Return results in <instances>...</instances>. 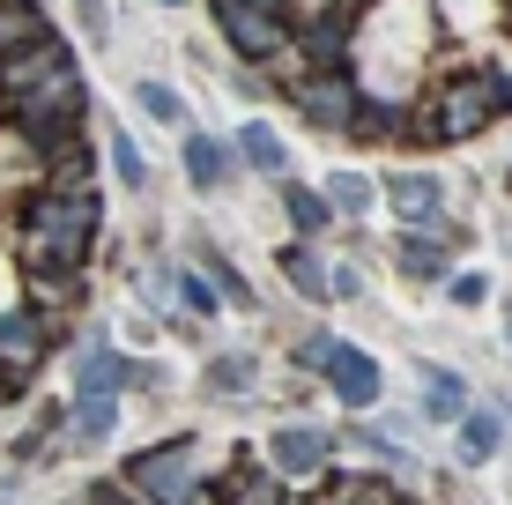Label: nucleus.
Masks as SVG:
<instances>
[{"instance_id": "f257e3e1", "label": "nucleus", "mask_w": 512, "mask_h": 505, "mask_svg": "<svg viewBox=\"0 0 512 505\" xmlns=\"http://www.w3.org/2000/svg\"><path fill=\"white\" fill-rule=\"evenodd\" d=\"M97 223H104V201L97 194H38L23 201V223H15V253L23 268H82L97 246Z\"/></svg>"}, {"instance_id": "f03ea898", "label": "nucleus", "mask_w": 512, "mask_h": 505, "mask_svg": "<svg viewBox=\"0 0 512 505\" xmlns=\"http://www.w3.org/2000/svg\"><path fill=\"white\" fill-rule=\"evenodd\" d=\"M357 30H364V0H320V8H305V15H297V30H290V52H282L275 75L290 82V75H320V67H349V45H357Z\"/></svg>"}, {"instance_id": "7ed1b4c3", "label": "nucleus", "mask_w": 512, "mask_h": 505, "mask_svg": "<svg viewBox=\"0 0 512 505\" xmlns=\"http://www.w3.org/2000/svg\"><path fill=\"white\" fill-rule=\"evenodd\" d=\"M82 119H90V82H82V67H60L52 82H38L30 97H15L8 112H0V127H15L30 149L60 142V134H82Z\"/></svg>"}, {"instance_id": "20e7f679", "label": "nucleus", "mask_w": 512, "mask_h": 505, "mask_svg": "<svg viewBox=\"0 0 512 505\" xmlns=\"http://www.w3.org/2000/svg\"><path fill=\"white\" fill-rule=\"evenodd\" d=\"M423 112L438 119V142H468V134H483L498 112V90H490V67L468 60V67H446V75L431 82V97H423Z\"/></svg>"}, {"instance_id": "39448f33", "label": "nucleus", "mask_w": 512, "mask_h": 505, "mask_svg": "<svg viewBox=\"0 0 512 505\" xmlns=\"http://www.w3.org/2000/svg\"><path fill=\"white\" fill-rule=\"evenodd\" d=\"M208 15H216L223 45H231L238 60H253V67H282V52H290V30H297V15L253 8V0H208Z\"/></svg>"}, {"instance_id": "423d86ee", "label": "nucleus", "mask_w": 512, "mask_h": 505, "mask_svg": "<svg viewBox=\"0 0 512 505\" xmlns=\"http://www.w3.org/2000/svg\"><path fill=\"white\" fill-rule=\"evenodd\" d=\"M201 461H208V454H201V439H164V446H141V454L119 468V476H127L149 505H179L193 483H208V476H201Z\"/></svg>"}, {"instance_id": "0eeeda50", "label": "nucleus", "mask_w": 512, "mask_h": 505, "mask_svg": "<svg viewBox=\"0 0 512 505\" xmlns=\"http://www.w3.org/2000/svg\"><path fill=\"white\" fill-rule=\"evenodd\" d=\"M282 97H290L312 127H327V134L342 127L349 134V119H357V104H364V82H357V67H320V75H290Z\"/></svg>"}, {"instance_id": "6e6552de", "label": "nucleus", "mask_w": 512, "mask_h": 505, "mask_svg": "<svg viewBox=\"0 0 512 505\" xmlns=\"http://www.w3.org/2000/svg\"><path fill=\"white\" fill-rule=\"evenodd\" d=\"M52 342H60V312H45V305H30V298L0 312V364H8V372L23 379V387L45 372Z\"/></svg>"}, {"instance_id": "1a4fd4ad", "label": "nucleus", "mask_w": 512, "mask_h": 505, "mask_svg": "<svg viewBox=\"0 0 512 505\" xmlns=\"http://www.w3.org/2000/svg\"><path fill=\"white\" fill-rule=\"evenodd\" d=\"M468 246V231H453L446 216H431V223H401V238H394V268L401 275H416V283H438L446 275V260Z\"/></svg>"}, {"instance_id": "9d476101", "label": "nucleus", "mask_w": 512, "mask_h": 505, "mask_svg": "<svg viewBox=\"0 0 512 505\" xmlns=\"http://www.w3.org/2000/svg\"><path fill=\"white\" fill-rule=\"evenodd\" d=\"M60 67H75V52H67L60 38H45V45H30V52H15V60H0V112H8L15 97H30L38 82H52Z\"/></svg>"}, {"instance_id": "9b49d317", "label": "nucleus", "mask_w": 512, "mask_h": 505, "mask_svg": "<svg viewBox=\"0 0 512 505\" xmlns=\"http://www.w3.org/2000/svg\"><path fill=\"white\" fill-rule=\"evenodd\" d=\"M45 186L52 194H97V149L90 134H60V142H45Z\"/></svg>"}, {"instance_id": "f8f14e48", "label": "nucleus", "mask_w": 512, "mask_h": 505, "mask_svg": "<svg viewBox=\"0 0 512 505\" xmlns=\"http://www.w3.org/2000/svg\"><path fill=\"white\" fill-rule=\"evenodd\" d=\"M134 387V357L112 350V335H90L75 357V394H127Z\"/></svg>"}, {"instance_id": "ddd939ff", "label": "nucleus", "mask_w": 512, "mask_h": 505, "mask_svg": "<svg viewBox=\"0 0 512 505\" xmlns=\"http://www.w3.org/2000/svg\"><path fill=\"white\" fill-rule=\"evenodd\" d=\"M327 387H334V402H342V409H372L386 379H379V364L364 357L357 342H342V350H334V364H327Z\"/></svg>"}, {"instance_id": "4468645a", "label": "nucleus", "mask_w": 512, "mask_h": 505, "mask_svg": "<svg viewBox=\"0 0 512 505\" xmlns=\"http://www.w3.org/2000/svg\"><path fill=\"white\" fill-rule=\"evenodd\" d=\"M223 505H297L290 476H275V461L238 454V476H223Z\"/></svg>"}, {"instance_id": "2eb2a0df", "label": "nucleus", "mask_w": 512, "mask_h": 505, "mask_svg": "<svg viewBox=\"0 0 512 505\" xmlns=\"http://www.w3.org/2000/svg\"><path fill=\"white\" fill-rule=\"evenodd\" d=\"M379 194H386V208H394L401 223H431V216H446V186H438L431 171H401V179H386Z\"/></svg>"}, {"instance_id": "dca6fc26", "label": "nucleus", "mask_w": 512, "mask_h": 505, "mask_svg": "<svg viewBox=\"0 0 512 505\" xmlns=\"http://www.w3.org/2000/svg\"><path fill=\"white\" fill-rule=\"evenodd\" d=\"M327 431H275L268 439V461H275V476H290V483H305V476H320L327 468Z\"/></svg>"}, {"instance_id": "f3484780", "label": "nucleus", "mask_w": 512, "mask_h": 505, "mask_svg": "<svg viewBox=\"0 0 512 505\" xmlns=\"http://www.w3.org/2000/svg\"><path fill=\"white\" fill-rule=\"evenodd\" d=\"M45 38H52L45 0H0V60H15V52H30Z\"/></svg>"}, {"instance_id": "a211bd4d", "label": "nucleus", "mask_w": 512, "mask_h": 505, "mask_svg": "<svg viewBox=\"0 0 512 505\" xmlns=\"http://www.w3.org/2000/svg\"><path fill=\"white\" fill-rule=\"evenodd\" d=\"M231 171H238V142H216V134H186V179L201 186V194H216Z\"/></svg>"}, {"instance_id": "6ab92c4d", "label": "nucleus", "mask_w": 512, "mask_h": 505, "mask_svg": "<svg viewBox=\"0 0 512 505\" xmlns=\"http://www.w3.org/2000/svg\"><path fill=\"white\" fill-rule=\"evenodd\" d=\"M23 290H30V305H45V312H75L82 305V268H23Z\"/></svg>"}, {"instance_id": "aec40b11", "label": "nucleus", "mask_w": 512, "mask_h": 505, "mask_svg": "<svg viewBox=\"0 0 512 505\" xmlns=\"http://www.w3.org/2000/svg\"><path fill=\"white\" fill-rule=\"evenodd\" d=\"M275 268H282V283H290L297 298H334V268H327L312 246H282Z\"/></svg>"}, {"instance_id": "412c9836", "label": "nucleus", "mask_w": 512, "mask_h": 505, "mask_svg": "<svg viewBox=\"0 0 512 505\" xmlns=\"http://www.w3.org/2000/svg\"><path fill=\"white\" fill-rule=\"evenodd\" d=\"M119 424V394H75V409H67V439L75 446H104Z\"/></svg>"}, {"instance_id": "4be33fe9", "label": "nucleus", "mask_w": 512, "mask_h": 505, "mask_svg": "<svg viewBox=\"0 0 512 505\" xmlns=\"http://www.w3.org/2000/svg\"><path fill=\"white\" fill-rule=\"evenodd\" d=\"M238 164H253V171H268V179H282V171H290V149H282V134L268 127V119H245V127H238Z\"/></svg>"}, {"instance_id": "5701e85b", "label": "nucleus", "mask_w": 512, "mask_h": 505, "mask_svg": "<svg viewBox=\"0 0 512 505\" xmlns=\"http://www.w3.org/2000/svg\"><path fill=\"white\" fill-rule=\"evenodd\" d=\"M498 439H505V409H461V461L468 468H483L498 454Z\"/></svg>"}, {"instance_id": "b1692460", "label": "nucleus", "mask_w": 512, "mask_h": 505, "mask_svg": "<svg viewBox=\"0 0 512 505\" xmlns=\"http://www.w3.org/2000/svg\"><path fill=\"white\" fill-rule=\"evenodd\" d=\"M282 208H290L297 238H320L327 223H334V208H327V194H312V186H297V179H282Z\"/></svg>"}, {"instance_id": "393cba45", "label": "nucleus", "mask_w": 512, "mask_h": 505, "mask_svg": "<svg viewBox=\"0 0 512 505\" xmlns=\"http://www.w3.org/2000/svg\"><path fill=\"white\" fill-rule=\"evenodd\" d=\"M171 290L186 298V312L193 320H208V312H223V290L208 283V268H171Z\"/></svg>"}, {"instance_id": "a878e982", "label": "nucleus", "mask_w": 512, "mask_h": 505, "mask_svg": "<svg viewBox=\"0 0 512 505\" xmlns=\"http://www.w3.org/2000/svg\"><path fill=\"white\" fill-rule=\"evenodd\" d=\"M372 179H349V171H342V179H327V208H334V216H349V223H357V216H372Z\"/></svg>"}, {"instance_id": "bb28decb", "label": "nucleus", "mask_w": 512, "mask_h": 505, "mask_svg": "<svg viewBox=\"0 0 512 505\" xmlns=\"http://www.w3.org/2000/svg\"><path fill=\"white\" fill-rule=\"evenodd\" d=\"M461 379L453 372H431V387H423V416H438V424H461Z\"/></svg>"}, {"instance_id": "cd10ccee", "label": "nucleus", "mask_w": 512, "mask_h": 505, "mask_svg": "<svg viewBox=\"0 0 512 505\" xmlns=\"http://www.w3.org/2000/svg\"><path fill=\"white\" fill-rule=\"evenodd\" d=\"M201 268H208V283L223 290V305H253V290H245V275L231 268V260H223L216 246H201Z\"/></svg>"}, {"instance_id": "c85d7f7f", "label": "nucleus", "mask_w": 512, "mask_h": 505, "mask_svg": "<svg viewBox=\"0 0 512 505\" xmlns=\"http://www.w3.org/2000/svg\"><path fill=\"white\" fill-rule=\"evenodd\" d=\"M141 112H149V119H164V127H186V97L179 90H164V82H141Z\"/></svg>"}, {"instance_id": "c756f323", "label": "nucleus", "mask_w": 512, "mask_h": 505, "mask_svg": "<svg viewBox=\"0 0 512 505\" xmlns=\"http://www.w3.org/2000/svg\"><path fill=\"white\" fill-rule=\"evenodd\" d=\"M104 149H112V171H119V186H149V164H141V149L127 142V134H112Z\"/></svg>"}, {"instance_id": "7c9ffc66", "label": "nucleus", "mask_w": 512, "mask_h": 505, "mask_svg": "<svg viewBox=\"0 0 512 505\" xmlns=\"http://www.w3.org/2000/svg\"><path fill=\"white\" fill-rule=\"evenodd\" d=\"M82 505H149V498H141L127 476H97L90 491H82Z\"/></svg>"}, {"instance_id": "2f4dec72", "label": "nucleus", "mask_w": 512, "mask_h": 505, "mask_svg": "<svg viewBox=\"0 0 512 505\" xmlns=\"http://www.w3.org/2000/svg\"><path fill=\"white\" fill-rule=\"evenodd\" d=\"M334 350H342V342H334V335H305V342H297V364H305V372H320V379H327V364H334Z\"/></svg>"}, {"instance_id": "473e14b6", "label": "nucleus", "mask_w": 512, "mask_h": 505, "mask_svg": "<svg viewBox=\"0 0 512 505\" xmlns=\"http://www.w3.org/2000/svg\"><path fill=\"white\" fill-rule=\"evenodd\" d=\"M245 379H253V364H245V357H216V364H208V387H245Z\"/></svg>"}, {"instance_id": "72a5a7b5", "label": "nucleus", "mask_w": 512, "mask_h": 505, "mask_svg": "<svg viewBox=\"0 0 512 505\" xmlns=\"http://www.w3.org/2000/svg\"><path fill=\"white\" fill-rule=\"evenodd\" d=\"M490 67V90H498V112L512 119V52H505V60H483Z\"/></svg>"}, {"instance_id": "f704fd0d", "label": "nucleus", "mask_w": 512, "mask_h": 505, "mask_svg": "<svg viewBox=\"0 0 512 505\" xmlns=\"http://www.w3.org/2000/svg\"><path fill=\"white\" fill-rule=\"evenodd\" d=\"M453 298H461V305H475V298H490V275H453Z\"/></svg>"}, {"instance_id": "c9c22d12", "label": "nucleus", "mask_w": 512, "mask_h": 505, "mask_svg": "<svg viewBox=\"0 0 512 505\" xmlns=\"http://www.w3.org/2000/svg\"><path fill=\"white\" fill-rule=\"evenodd\" d=\"M364 505H416V498H401L386 476H372V491H364Z\"/></svg>"}, {"instance_id": "e433bc0d", "label": "nucleus", "mask_w": 512, "mask_h": 505, "mask_svg": "<svg viewBox=\"0 0 512 505\" xmlns=\"http://www.w3.org/2000/svg\"><path fill=\"white\" fill-rule=\"evenodd\" d=\"M82 8V30H90V38H104V0H75Z\"/></svg>"}, {"instance_id": "4c0bfd02", "label": "nucleus", "mask_w": 512, "mask_h": 505, "mask_svg": "<svg viewBox=\"0 0 512 505\" xmlns=\"http://www.w3.org/2000/svg\"><path fill=\"white\" fill-rule=\"evenodd\" d=\"M15 394H23V379H15V372H8V364H0V409H8V402H15Z\"/></svg>"}, {"instance_id": "58836bf2", "label": "nucleus", "mask_w": 512, "mask_h": 505, "mask_svg": "<svg viewBox=\"0 0 512 505\" xmlns=\"http://www.w3.org/2000/svg\"><path fill=\"white\" fill-rule=\"evenodd\" d=\"M253 8H275V15H297V0H253Z\"/></svg>"}, {"instance_id": "ea45409f", "label": "nucleus", "mask_w": 512, "mask_h": 505, "mask_svg": "<svg viewBox=\"0 0 512 505\" xmlns=\"http://www.w3.org/2000/svg\"><path fill=\"white\" fill-rule=\"evenodd\" d=\"M164 8H179V0H164Z\"/></svg>"}]
</instances>
